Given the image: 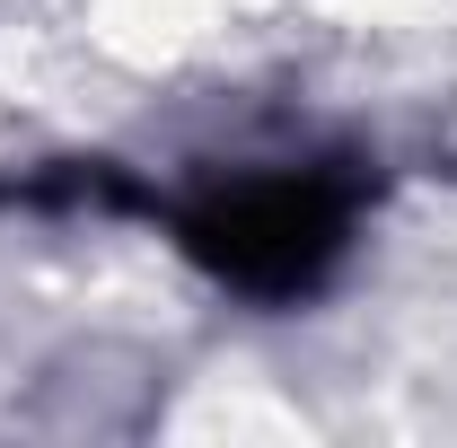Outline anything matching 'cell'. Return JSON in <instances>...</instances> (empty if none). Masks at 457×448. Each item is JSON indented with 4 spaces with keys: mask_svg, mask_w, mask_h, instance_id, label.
Here are the masks:
<instances>
[{
    "mask_svg": "<svg viewBox=\"0 0 457 448\" xmlns=\"http://www.w3.org/2000/svg\"><path fill=\"white\" fill-rule=\"evenodd\" d=\"M185 255L255 299H308L361 228V176L317 159H246L185 203Z\"/></svg>",
    "mask_w": 457,
    "mask_h": 448,
    "instance_id": "obj_1",
    "label": "cell"
}]
</instances>
